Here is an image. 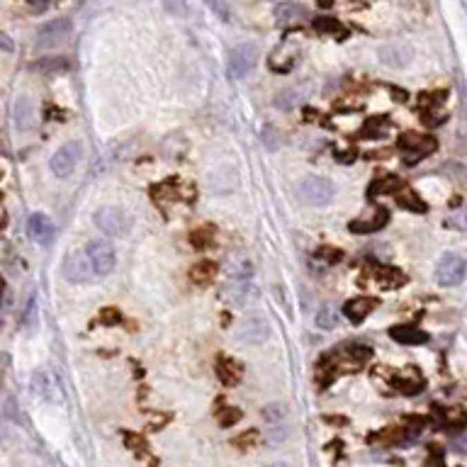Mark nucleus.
I'll return each instance as SVG.
<instances>
[{"mask_svg":"<svg viewBox=\"0 0 467 467\" xmlns=\"http://www.w3.org/2000/svg\"><path fill=\"white\" fill-rule=\"evenodd\" d=\"M207 8H210L212 12H215L217 17H219L221 22H231V17H234V12H231V6L226 3V0H205Z\"/></svg>","mask_w":467,"mask_h":467,"instance_id":"nucleus-27","label":"nucleus"},{"mask_svg":"<svg viewBox=\"0 0 467 467\" xmlns=\"http://www.w3.org/2000/svg\"><path fill=\"white\" fill-rule=\"evenodd\" d=\"M288 428L285 426H275V428H270V433H268V441L270 443H280V441H285L288 438Z\"/></svg>","mask_w":467,"mask_h":467,"instance_id":"nucleus-35","label":"nucleus"},{"mask_svg":"<svg viewBox=\"0 0 467 467\" xmlns=\"http://www.w3.org/2000/svg\"><path fill=\"white\" fill-rule=\"evenodd\" d=\"M88 258L92 263V270L98 272V275H110L115 270V263H117V256H115V248L110 241L105 239H92L86 248Z\"/></svg>","mask_w":467,"mask_h":467,"instance_id":"nucleus-5","label":"nucleus"},{"mask_svg":"<svg viewBox=\"0 0 467 467\" xmlns=\"http://www.w3.org/2000/svg\"><path fill=\"white\" fill-rule=\"evenodd\" d=\"M27 231H30L32 241L37 244H49L54 237V224L52 219L46 215H41V212H37V215L30 217V221H27Z\"/></svg>","mask_w":467,"mask_h":467,"instance_id":"nucleus-14","label":"nucleus"},{"mask_svg":"<svg viewBox=\"0 0 467 467\" xmlns=\"http://www.w3.org/2000/svg\"><path fill=\"white\" fill-rule=\"evenodd\" d=\"M226 275H229V280H248V277L253 275L251 258L244 256V253L229 258V263H226Z\"/></svg>","mask_w":467,"mask_h":467,"instance_id":"nucleus-17","label":"nucleus"},{"mask_svg":"<svg viewBox=\"0 0 467 467\" xmlns=\"http://www.w3.org/2000/svg\"><path fill=\"white\" fill-rule=\"evenodd\" d=\"M446 224L450 226V229H457V231H467V207H462V210L453 212L450 217L446 219Z\"/></svg>","mask_w":467,"mask_h":467,"instance_id":"nucleus-29","label":"nucleus"},{"mask_svg":"<svg viewBox=\"0 0 467 467\" xmlns=\"http://www.w3.org/2000/svg\"><path fill=\"white\" fill-rule=\"evenodd\" d=\"M272 15H275L277 22H297V20H304L307 10H304L299 3H277V6L272 8Z\"/></svg>","mask_w":467,"mask_h":467,"instance_id":"nucleus-21","label":"nucleus"},{"mask_svg":"<svg viewBox=\"0 0 467 467\" xmlns=\"http://www.w3.org/2000/svg\"><path fill=\"white\" fill-rule=\"evenodd\" d=\"M248 297H251V290H248L246 280H231L224 288V299L234 304V307H244L248 302Z\"/></svg>","mask_w":467,"mask_h":467,"instance_id":"nucleus-20","label":"nucleus"},{"mask_svg":"<svg viewBox=\"0 0 467 467\" xmlns=\"http://www.w3.org/2000/svg\"><path fill=\"white\" fill-rule=\"evenodd\" d=\"M37 68H41V71H66L68 68V61L66 59H46V61H41V63H37Z\"/></svg>","mask_w":467,"mask_h":467,"instance_id":"nucleus-31","label":"nucleus"},{"mask_svg":"<svg viewBox=\"0 0 467 467\" xmlns=\"http://www.w3.org/2000/svg\"><path fill=\"white\" fill-rule=\"evenodd\" d=\"M81 144L78 141H68V144H63L61 149L57 151V154L52 156V161H49V168H52L54 175H59V178H66V175L73 173V168L78 166V161H81Z\"/></svg>","mask_w":467,"mask_h":467,"instance_id":"nucleus-8","label":"nucleus"},{"mask_svg":"<svg viewBox=\"0 0 467 467\" xmlns=\"http://www.w3.org/2000/svg\"><path fill=\"white\" fill-rule=\"evenodd\" d=\"M395 387L401 395H419L424 390V377L416 372V368H406L404 372L395 375Z\"/></svg>","mask_w":467,"mask_h":467,"instance_id":"nucleus-16","label":"nucleus"},{"mask_svg":"<svg viewBox=\"0 0 467 467\" xmlns=\"http://www.w3.org/2000/svg\"><path fill=\"white\" fill-rule=\"evenodd\" d=\"M317 326H319V329H324V331L336 329V326H339V317H336L334 309H329V307L319 309V312H317Z\"/></svg>","mask_w":467,"mask_h":467,"instance_id":"nucleus-23","label":"nucleus"},{"mask_svg":"<svg viewBox=\"0 0 467 467\" xmlns=\"http://www.w3.org/2000/svg\"><path fill=\"white\" fill-rule=\"evenodd\" d=\"M12 117H15V127L20 132H30L34 127V103L27 95H20L15 100V108H12Z\"/></svg>","mask_w":467,"mask_h":467,"instance_id":"nucleus-15","label":"nucleus"},{"mask_svg":"<svg viewBox=\"0 0 467 467\" xmlns=\"http://www.w3.org/2000/svg\"><path fill=\"white\" fill-rule=\"evenodd\" d=\"M268 336H270V324H268L261 314H248L237 329V341L244 346L266 344Z\"/></svg>","mask_w":467,"mask_h":467,"instance_id":"nucleus-4","label":"nucleus"},{"mask_svg":"<svg viewBox=\"0 0 467 467\" xmlns=\"http://www.w3.org/2000/svg\"><path fill=\"white\" fill-rule=\"evenodd\" d=\"M92 270V263L86 251H68L61 263V275L68 283H86Z\"/></svg>","mask_w":467,"mask_h":467,"instance_id":"nucleus-9","label":"nucleus"},{"mask_svg":"<svg viewBox=\"0 0 467 467\" xmlns=\"http://www.w3.org/2000/svg\"><path fill=\"white\" fill-rule=\"evenodd\" d=\"M319 256L324 258V261H329V263H336V261H341V253L336 251V248H324V251H319Z\"/></svg>","mask_w":467,"mask_h":467,"instance_id":"nucleus-36","label":"nucleus"},{"mask_svg":"<svg viewBox=\"0 0 467 467\" xmlns=\"http://www.w3.org/2000/svg\"><path fill=\"white\" fill-rule=\"evenodd\" d=\"M92 221L103 234H110V237H127L132 231V217L122 207H100Z\"/></svg>","mask_w":467,"mask_h":467,"instance_id":"nucleus-2","label":"nucleus"},{"mask_svg":"<svg viewBox=\"0 0 467 467\" xmlns=\"http://www.w3.org/2000/svg\"><path fill=\"white\" fill-rule=\"evenodd\" d=\"M22 324H25L27 329H32L37 324V309H34V299H30V304H27L25 314H22Z\"/></svg>","mask_w":467,"mask_h":467,"instance_id":"nucleus-33","label":"nucleus"},{"mask_svg":"<svg viewBox=\"0 0 467 467\" xmlns=\"http://www.w3.org/2000/svg\"><path fill=\"white\" fill-rule=\"evenodd\" d=\"M380 61L390 68H404L411 61V46L404 41H390V44H382L380 52H377Z\"/></svg>","mask_w":467,"mask_h":467,"instance_id":"nucleus-11","label":"nucleus"},{"mask_svg":"<svg viewBox=\"0 0 467 467\" xmlns=\"http://www.w3.org/2000/svg\"><path fill=\"white\" fill-rule=\"evenodd\" d=\"M212 272H215V266H212V263H200V266L192 268V280L205 285V283H210Z\"/></svg>","mask_w":467,"mask_h":467,"instance_id":"nucleus-30","label":"nucleus"},{"mask_svg":"<svg viewBox=\"0 0 467 467\" xmlns=\"http://www.w3.org/2000/svg\"><path fill=\"white\" fill-rule=\"evenodd\" d=\"M397 185H399V180L397 178H390V175H382V178H377L375 183L370 185L368 188V195H380V192H390V190H395Z\"/></svg>","mask_w":467,"mask_h":467,"instance_id":"nucleus-24","label":"nucleus"},{"mask_svg":"<svg viewBox=\"0 0 467 467\" xmlns=\"http://www.w3.org/2000/svg\"><path fill=\"white\" fill-rule=\"evenodd\" d=\"M399 149L406 154V161H416L421 159V156H428L433 149H436V139L431 137H421V134L409 132V134H401L399 137Z\"/></svg>","mask_w":467,"mask_h":467,"instance_id":"nucleus-10","label":"nucleus"},{"mask_svg":"<svg viewBox=\"0 0 467 467\" xmlns=\"http://www.w3.org/2000/svg\"><path fill=\"white\" fill-rule=\"evenodd\" d=\"M390 336L397 341V344H406V346H419V344H426L428 336L424 331L414 329V326H392Z\"/></svg>","mask_w":467,"mask_h":467,"instance_id":"nucleus-19","label":"nucleus"},{"mask_svg":"<svg viewBox=\"0 0 467 467\" xmlns=\"http://www.w3.org/2000/svg\"><path fill=\"white\" fill-rule=\"evenodd\" d=\"M299 103V90L297 88H290V90H283L280 95L275 98V108L280 110H292L295 105Z\"/></svg>","mask_w":467,"mask_h":467,"instance_id":"nucleus-25","label":"nucleus"},{"mask_svg":"<svg viewBox=\"0 0 467 467\" xmlns=\"http://www.w3.org/2000/svg\"><path fill=\"white\" fill-rule=\"evenodd\" d=\"M387 221H390V212L380 207V210H375L372 215L358 217V219L350 221L348 231H350V234H375V231L385 229Z\"/></svg>","mask_w":467,"mask_h":467,"instance_id":"nucleus-12","label":"nucleus"},{"mask_svg":"<svg viewBox=\"0 0 467 467\" xmlns=\"http://www.w3.org/2000/svg\"><path fill=\"white\" fill-rule=\"evenodd\" d=\"M219 377L224 385H234V382L241 380V370L234 360H221L219 363Z\"/></svg>","mask_w":467,"mask_h":467,"instance_id":"nucleus-22","label":"nucleus"},{"mask_svg":"<svg viewBox=\"0 0 467 467\" xmlns=\"http://www.w3.org/2000/svg\"><path fill=\"white\" fill-rule=\"evenodd\" d=\"M288 416V409H285V404H268L266 409H263V419L270 424L280 421V419H285Z\"/></svg>","mask_w":467,"mask_h":467,"instance_id":"nucleus-28","label":"nucleus"},{"mask_svg":"<svg viewBox=\"0 0 467 467\" xmlns=\"http://www.w3.org/2000/svg\"><path fill=\"white\" fill-rule=\"evenodd\" d=\"M71 20H66V17H61V20H49L44 22V25L37 30V46H41V49H49V46H57L61 44V41H66L68 37H71Z\"/></svg>","mask_w":467,"mask_h":467,"instance_id":"nucleus-7","label":"nucleus"},{"mask_svg":"<svg viewBox=\"0 0 467 467\" xmlns=\"http://www.w3.org/2000/svg\"><path fill=\"white\" fill-rule=\"evenodd\" d=\"M377 277H380L382 288H399V285H404V280H406L401 270H380Z\"/></svg>","mask_w":467,"mask_h":467,"instance_id":"nucleus-26","label":"nucleus"},{"mask_svg":"<svg viewBox=\"0 0 467 467\" xmlns=\"http://www.w3.org/2000/svg\"><path fill=\"white\" fill-rule=\"evenodd\" d=\"M270 467H290V465H285V462H275V465H270Z\"/></svg>","mask_w":467,"mask_h":467,"instance_id":"nucleus-39","label":"nucleus"},{"mask_svg":"<svg viewBox=\"0 0 467 467\" xmlns=\"http://www.w3.org/2000/svg\"><path fill=\"white\" fill-rule=\"evenodd\" d=\"M409 197H399V205L401 207H409V210H416V212H421L424 210V202L416 197V192H406Z\"/></svg>","mask_w":467,"mask_h":467,"instance_id":"nucleus-32","label":"nucleus"},{"mask_svg":"<svg viewBox=\"0 0 467 467\" xmlns=\"http://www.w3.org/2000/svg\"><path fill=\"white\" fill-rule=\"evenodd\" d=\"M467 272V261L460 253H446L441 261L436 263V280L443 288H455L465 280Z\"/></svg>","mask_w":467,"mask_h":467,"instance_id":"nucleus-3","label":"nucleus"},{"mask_svg":"<svg viewBox=\"0 0 467 467\" xmlns=\"http://www.w3.org/2000/svg\"><path fill=\"white\" fill-rule=\"evenodd\" d=\"M210 188L217 195H226L237 188V170L231 166H219L210 173Z\"/></svg>","mask_w":467,"mask_h":467,"instance_id":"nucleus-13","label":"nucleus"},{"mask_svg":"<svg viewBox=\"0 0 467 467\" xmlns=\"http://www.w3.org/2000/svg\"><path fill=\"white\" fill-rule=\"evenodd\" d=\"M297 195L302 202L312 207H324L329 205L336 195V188L329 178H324V175H307V178L299 180L297 185Z\"/></svg>","mask_w":467,"mask_h":467,"instance_id":"nucleus-1","label":"nucleus"},{"mask_svg":"<svg viewBox=\"0 0 467 467\" xmlns=\"http://www.w3.org/2000/svg\"><path fill=\"white\" fill-rule=\"evenodd\" d=\"M0 39H3V49H6V52H10V49H12L10 37H8V34H3V37H0Z\"/></svg>","mask_w":467,"mask_h":467,"instance_id":"nucleus-37","label":"nucleus"},{"mask_svg":"<svg viewBox=\"0 0 467 467\" xmlns=\"http://www.w3.org/2000/svg\"><path fill=\"white\" fill-rule=\"evenodd\" d=\"M256 59H258V49L248 41L234 46L229 54V73L231 78H246L248 73L256 68Z\"/></svg>","mask_w":467,"mask_h":467,"instance_id":"nucleus-6","label":"nucleus"},{"mask_svg":"<svg viewBox=\"0 0 467 467\" xmlns=\"http://www.w3.org/2000/svg\"><path fill=\"white\" fill-rule=\"evenodd\" d=\"M455 448H457V450H462V453H467V438H462V441H457V443H455Z\"/></svg>","mask_w":467,"mask_h":467,"instance_id":"nucleus-38","label":"nucleus"},{"mask_svg":"<svg viewBox=\"0 0 467 467\" xmlns=\"http://www.w3.org/2000/svg\"><path fill=\"white\" fill-rule=\"evenodd\" d=\"M372 307H375V302H372V299L355 297V299H350V302H346L344 312H346V317L350 319V324H360L370 312H372Z\"/></svg>","mask_w":467,"mask_h":467,"instance_id":"nucleus-18","label":"nucleus"},{"mask_svg":"<svg viewBox=\"0 0 467 467\" xmlns=\"http://www.w3.org/2000/svg\"><path fill=\"white\" fill-rule=\"evenodd\" d=\"M314 27H317L319 32H341V27L336 25V22H331L329 17H319V20H314Z\"/></svg>","mask_w":467,"mask_h":467,"instance_id":"nucleus-34","label":"nucleus"}]
</instances>
